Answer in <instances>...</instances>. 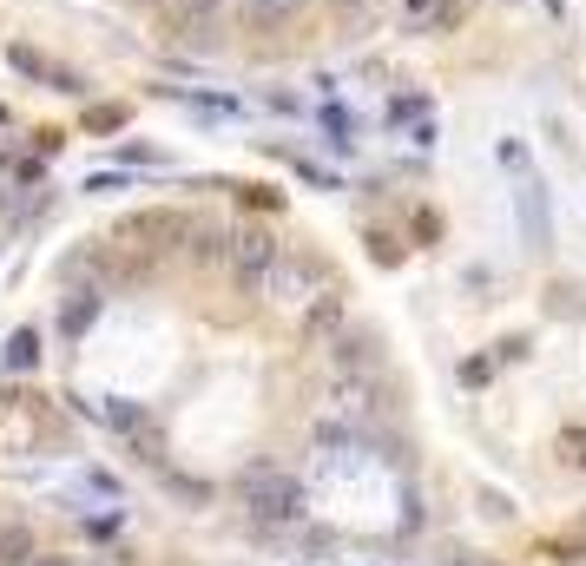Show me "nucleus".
I'll return each instance as SVG.
<instances>
[{"mask_svg":"<svg viewBox=\"0 0 586 566\" xmlns=\"http://www.w3.org/2000/svg\"><path fill=\"white\" fill-rule=\"evenodd\" d=\"M238 494H244V507H251V520H264V527H284V520L303 514V481L284 474V468H270V461L264 468H244Z\"/></svg>","mask_w":586,"mask_h":566,"instance_id":"obj_1","label":"nucleus"},{"mask_svg":"<svg viewBox=\"0 0 586 566\" xmlns=\"http://www.w3.org/2000/svg\"><path fill=\"white\" fill-rule=\"evenodd\" d=\"M284 257V244L264 231V224H244V231H231V277H238V290H264V277H270V264Z\"/></svg>","mask_w":586,"mask_h":566,"instance_id":"obj_2","label":"nucleus"},{"mask_svg":"<svg viewBox=\"0 0 586 566\" xmlns=\"http://www.w3.org/2000/svg\"><path fill=\"white\" fill-rule=\"evenodd\" d=\"M119 237H126L132 251L159 257V251H178V244L191 237V218L185 211H132V218L119 224Z\"/></svg>","mask_w":586,"mask_h":566,"instance_id":"obj_3","label":"nucleus"},{"mask_svg":"<svg viewBox=\"0 0 586 566\" xmlns=\"http://www.w3.org/2000/svg\"><path fill=\"white\" fill-rule=\"evenodd\" d=\"M165 20V40L178 47H211V20L224 14V0H152Z\"/></svg>","mask_w":586,"mask_h":566,"instance_id":"obj_4","label":"nucleus"},{"mask_svg":"<svg viewBox=\"0 0 586 566\" xmlns=\"http://www.w3.org/2000/svg\"><path fill=\"white\" fill-rule=\"evenodd\" d=\"M514 218H521V244L527 251H547L554 244V211H547V185L521 165V191H514Z\"/></svg>","mask_w":586,"mask_h":566,"instance_id":"obj_5","label":"nucleus"},{"mask_svg":"<svg viewBox=\"0 0 586 566\" xmlns=\"http://www.w3.org/2000/svg\"><path fill=\"white\" fill-rule=\"evenodd\" d=\"M317 283H323V264H317V257H303V251H284V257H277V264H270L264 290H270V297H277V303H297V310H303Z\"/></svg>","mask_w":586,"mask_h":566,"instance_id":"obj_6","label":"nucleus"},{"mask_svg":"<svg viewBox=\"0 0 586 566\" xmlns=\"http://www.w3.org/2000/svg\"><path fill=\"white\" fill-rule=\"evenodd\" d=\"M330 369L336 376H376V336L343 323V330L330 336Z\"/></svg>","mask_w":586,"mask_h":566,"instance_id":"obj_7","label":"nucleus"},{"mask_svg":"<svg viewBox=\"0 0 586 566\" xmlns=\"http://www.w3.org/2000/svg\"><path fill=\"white\" fill-rule=\"evenodd\" d=\"M297 330H303V343H310V349H323V343H330V336L343 330V290H317V297L303 303Z\"/></svg>","mask_w":586,"mask_h":566,"instance_id":"obj_8","label":"nucleus"},{"mask_svg":"<svg viewBox=\"0 0 586 566\" xmlns=\"http://www.w3.org/2000/svg\"><path fill=\"white\" fill-rule=\"evenodd\" d=\"M310 14V0H244V27L251 33H284V27H297V20Z\"/></svg>","mask_w":586,"mask_h":566,"instance_id":"obj_9","label":"nucleus"},{"mask_svg":"<svg viewBox=\"0 0 586 566\" xmlns=\"http://www.w3.org/2000/svg\"><path fill=\"white\" fill-rule=\"evenodd\" d=\"M27 560H40V534L27 520H0V566H27Z\"/></svg>","mask_w":586,"mask_h":566,"instance_id":"obj_10","label":"nucleus"},{"mask_svg":"<svg viewBox=\"0 0 586 566\" xmlns=\"http://www.w3.org/2000/svg\"><path fill=\"white\" fill-rule=\"evenodd\" d=\"M185 251H191V264H224V257H231V231H218V224H191Z\"/></svg>","mask_w":586,"mask_h":566,"instance_id":"obj_11","label":"nucleus"},{"mask_svg":"<svg viewBox=\"0 0 586 566\" xmlns=\"http://www.w3.org/2000/svg\"><path fill=\"white\" fill-rule=\"evenodd\" d=\"M93 316H99V290H73V303L60 310V330L66 336H86V330H93Z\"/></svg>","mask_w":586,"mask_h":566,"instance_id":"obj_12","label":"nucleus"},{"mask_svg":"<svg viewBox=\"0 0 586 566\" xmlns=\"http://www.w3.org/2000/svg\"><path fill=\"white\" fill-rule=\"evenodd\" d=\"M7 66H14V73H27V79H40V86L53 79L47 53H40V47H27V40H14V47H7Z\"/></svg>","mask_w":586,"mask_h":566,"instance_id":"obj_13","label":"nucleus"},{"mask_svg":"<svg viewBox=\"0 0 586 566\" xmlns=\"http://www.w3.org/2000/svg\"><path fill=\"white\" fill-rule=\"evenodd\" d=\"M7 362H14V369H33V362H40V330H14V343H7Z\"/></svg>","mask_w":586,"mask_h":566,"instance_id":"obj_14","label":"nucleus"},{"mask_svg":"<svg viewBox=\"0 0 586 566\" xmlns=\"http://www.w3.org/2000/svg\"><path fill=\"white\" fill-rule=\"evenodd\" d=\"M560 461H567V468H586V428H567V435H560Z\"/></svg>","mask_w":586,"mask_h":566,"instance_id":"obj_15","label":"nucleus"},{"mask_svg":"<svg viewBox=\"0 0 586 566\" xmlns=\"http://www.w3.org/2000/svg\"><path fill=\"white\" fill-rule=\"evenodd\" d=\"M86 126H93V132H119V126H126V106H93Z\"/></svg>","mask_w":586,"mask_h":566,"instance_id":"obj_16","label":"nucleus"},{"mask_svg":"<svg viewBox=\"0 0 586 566\" xmlns=\"http://www.w3.org/2000/svg\"><path fill=\"white\" fill-rule=\"evenodd\" d=\"M336 14H356V7H369V0H330Z\"/></svg>","mask_w":586,"mask_h":566,"instance_id":"obj_17","label":"nucleus"},{"mask_svg":"<svg viewBox=\"0 0 586 566\" xmlns=\"http://www.w3.org/2000/svg\"><path fill=\"white\" fill-rule=\"evenodd\" d=\"M428 7H435V0H409V20H415V14H428Z\"/></svg>","mask_w":586,"mask_h":566,"instance_id":"obj_18","label":"nucleus"}]
</instances>
